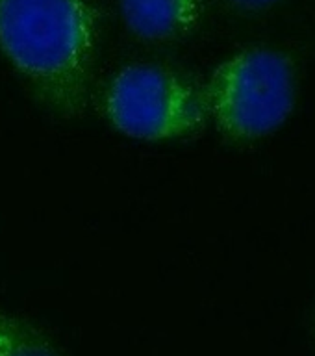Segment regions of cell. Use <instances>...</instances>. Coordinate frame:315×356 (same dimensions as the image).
I'll return each instance as SVG.
<instances>
[{
    "instance_id": "6da1fadb",
    "label": "cell",
    "mask_w": 315,
    "mask_h": 356,
    "mask_svg": "<svg viewBox=\"0 0 315 356\" xmlns=\"http://www.w3.org/2000/svg\"><path fill=\"white\" fill-rule=\"evenodd\" d=\"M99 38L89 0H0V52L56 115H83Z\"/></svg>"
},
{
    "instance_id": "7a4b0ae2",
    "label": "cell",
    "mask_w": 315,
    "mask_h": 356,
    "mask_svg": "<svg viewBox=\"0 0 315 356\" xmlns=\"http://www.w3.org/2000/svg\"><path fill=\"white\" fill-rule=\"evenodd\" d=\"M297 71L286 52L247 47L213 69L202 89L208 117L230 141L249 143L288 122L297 104Z\"/></svg>"
},
{
    "instance_id": "3957f363",
    "label": "cell",
    "mask_w": 315,
    "mask_h": 356,
    "mask_svg": "<svg viewBox=\"0 0 315 356\" xmlns=\"http://www.w3.org/2000/svg\"><path fill=\"white\" fill-rule=\"evenodd\" d=\"M106 115L117 132L143 141H167L204 124V95L188 78L156 63H132L111 78Z\"/></svg>"
},
{
    "instance_id": "277c9868",
    "label": "cell",
    "mask_w": 315,
    "mask_h": 356,
    "mask_svg": "<svg viewBox=\"0 0 315 356\" xmlns=\"http://www.w3.org/2000/svg\"><path fill=\"white\" fill-rule=\"evenodd\" d=\"M128 32L147 43H175L193 32L202 0H119Z\"/></svg>"
},
{
    "instance_id": "5b68a950",
    "label": "cell",
    "mask_w": 315,
    "mask_h": 356,
    "mask_svg": "<svg viewBox=\"0 0 315 356\" xmlns=\"http://www.w3.org/2000/svg\"><path fill=\"white\" fill-rule=\"evenodd\" d=\"M0 356H61L35 325L0 310Z\"/></svg>"
},
{
    "instance_id": "8992f818",
    "label": "cell",
    "mask_w": 315,
    "mask_h": 356,
    "mask_svg": "<svg viewBox=\"0 0 315 356\" xmlns=\"http://www.w3.org/2000/svg\"><path fill=\"white\" fill-rule=\"evenodd\" d=\"M225 4L232 6L239 11H249V13H258V11H266L277 4L278 0H223Z\"/></svg>"
}]
</instances>
